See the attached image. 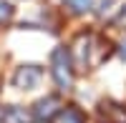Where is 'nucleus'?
I'll use <instances>...</instances> for the list:
<instances>
[{
	"mask_svg": "<svg viewBox=\"0 0 126 123\" xmlns=\"http://www.w3.org/2000/svg\"><path fill=\"white\" fill-rule=\"evenodd\" d=\"M40 78H43V68L35 65V63H28V65H20L13 75V86L20 90H33L38 88Z\"/></svg>",
	"mask_w": 126,
	"mask_h": 123,
	"instance_id": "nucleus-3",
	"label": "nucleus"
},
{
	"mask_svg": "<svg viewBox=\"0 0 126 123\" xmlns=\"http://www.w3.org/2000/svg\"><path fill=\"white\" fill-rule=\"evenodd\" d=\"M61 108H63V103L58 96H46L33 106V118L35 121H53Z\"/></svg>",
	"mask_w": 126,
	"mask_h": 123,
	"instance_id": "nucleus-4",
	"label": "nucleus"
},
{
	"mask_svg": "<svg viewBox=\"0 0 126 123\" xmlns=\"http://www.w3.org/2000/svg\"><path fill=\"white\" fill-rule=\"evenodd\" d=\"M13 13H15L13 3H10V0H0V25L8 23V20L13 18Z\"/></svg>",
	"mask_w": 126,
	"mask_h": 123,
	"instance_id": "nucleus-9",
	"label": "nucleus"
},
{
	"mask_svg": "<svg viewBox=\"0 0 126 123\" xmlns=\"http://www.w3.org/2000/svg\"><path fill=\"white\" fill-rule=\"evenodd\" d=\"M98 123H126V108L113 100H103L98 106Z\"/></svg>",
	"mask_w": 126,
	"mask_h": 123,
	"instance_id": "nucleus-5",
	"label": "nucleus"
},
{
	"mask_svg": "<svg viewBox=\"0 0 126 123\" xmlns=\"http://www.w3.org/2000/svg\"><path fill=\"white\" fill-rule=\"evenodd\" d=\"M50 123H86V116L78 106H63Z\"/></svg>",
	"mask_w": 126,
	"mask_h": 123,
	"instance_id": "nucleus-6",
	"label": "nucleus"
},
{
	"mask_svg": "<svg viewBox=\"0 0 126 123\" xmlns=\"http://www.w3.org/2000/svg\"><path fill=\"white\" fill-rule=\"evenodd\" d=\"M71 53H73L76 70H93L98 63H103L111 55V45H109V40H103L93 33H81L73 43Z\"/></svg>",
	"mask_w": 126,
	"mask_h": 123,
	"instance_id": "nucleus-1",
	"label": "nucleus"
},
{
	"mask_svg": "<svg viewBox=\"0 0 126 123\" xmlns=\"http://www.w3.org/2000/svg\"><path fill=\"white\" fill-rule=\"evenodd\" d=\"M66 3V8L71 10V13H76V15H86L93 10V3L96 0H63Z\"/></svg>",
	"mask_w": 126,
	"mask_h": 123,
	"instance_id": "nucleus-7",
	"label": "nucleus"
},
{
	"mask_svg": "<svg viewBox=\"0 0 126 123\" xmlns=\"http://www.w3.org/2000/svg\"><path fill=\"white\" fill-rule=\"evenodd\" d=\"M3 118H5V123H25V121H28L25 111H23V108H18V106H10V108H5Z\"/></svg>",
	"mask_w": 126,
	"mask_h": 123,
	"instance_id": "nucleus-8",
	"label": "nucleus"
},
{
	"mask_svg": "<svg viewBox=\"0 0 126 123\" xmlns=\"http://www.w3.org/2000/svg\"><path fill=\"white\" fill-rule=\"evenodd\" d=\"M73 73H76V63H73L71 48L58 45L50 53V75H53L58 90H68L73 86Z\"/></svg>",
	"mask_w": 126,
	"mask_h": 123,
	"instance_id": "nucleus-2",
	"label": "nucleus"
},
{
	"mask_svg": "<svg viewBox=\"0 0 126 123\" xmlns=\"http://www.w3.org/2000/svg\"><path fill=\"white\" fill-rule=\"evenodd\" d=\"M116 50H119V55H121V60L126 63V35L119 40V45H116Z\"/></svg>",
	"mask_w": 126,
	"mask_h": 123,
	"instance_id": "nucleus-10",
	"label": "nucleus"
}]
</instances>
